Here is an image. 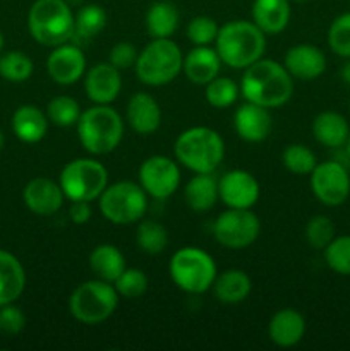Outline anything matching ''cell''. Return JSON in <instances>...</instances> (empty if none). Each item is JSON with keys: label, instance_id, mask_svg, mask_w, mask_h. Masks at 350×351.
I'll use <instances>...</instances> for the list:
<instances>
[{"label": "cell", "instance_id": "603a6c76", "mask_svg": "<svg viewBox=\"0 0 350 351\" xmlns=\"http://www.w3.org/2000/svg\"><path fill=\"white\" fill-rule=\"evenodd\" d=\"M26 288V271L9 250L0 249V307L19 300Z\"/></svg>", "mask_w": 350, "mask_h": 351}, {"label": "cell", "instance_id": "ffe728a7", "mask_svg": "<svg viewBox=\"0 0 350 351\" xmlns=\"http://www.w3.org/2000/svg\"><path fill=\"white\" fill-rule=\"evenodd\" d=\"M305 319L295 308H281L275 312L268 324V336L280 348H292L304 338Z\"/></svg>", "mask_w": 350, "mask_h": 351}, {"label": "cell", "instance_id": "f6af8a7d", "mask_svg": "<svg viewBox=\"0 0 350 351\" xmlns=\"http://www.w3.org/2000/svg\"><path fill=\"white\" fill-rule=\"evenodd\" d=\"M340 77H342V81L345 82V84L350 86V57L345 58V64L340 69Z\"/></svg>", "mask_w": 350, "mask_h": 351}, {"label": "cell", "instance_id": "bcb514c9", "mask_svg": "<svg viewBox=\"0 0 350 351\" xmlns=\"http://www.w3.org/2000/svg\"><path fill=\"white\" fill-rule=\"evenodd\" d=\"M343 147H345V156L350 160V136H349V139L345 141V144H343Z\"/></svg>", "mask_w": 350, "mask_h": 351}, {"label": "cell", "instance_id": "e575fe53", "mask_svg": "<svg viewBox=\"0 0 350 351\" xmlns=\"http://www.w3.org/2000/svg\"><path fill=\"white\" fill-rule=\"evenodd\" d=\"M239 93V86H237L232 79L218 77V75H216L213 81H209L208 84H206L205 96L206 101H208L209 105L215 106V108L223 110L229 108V106H232L233 103L237 101Z\"/></svg>", "mask_w": 350, "mask_h": 351}, {"label": "cell", "instance_id": "1f68e13d", "mask_svg": "<svg viewBox=\"0 0 350 351\" xmlns=\"http://www.w3.org/2000/svg\"><path fill=\"white\" fill-rule=\"evenodd\" d=\"M34 64L23 51H7L0 55V77L9 82H24L33 75Z\"/></svg>", "mask_w": 350, "mask_h": 351}, {"label": "cell", "instance_id": "7c38bea8", "mask_svg": "<svg viewBox=\"0 0 350 351\" xmlns=\"http://www.w3.org/2000/svg\"><path fill=\"white\" fill-rule=\"evenodd\" d=\"M311 191L323 206H342L350 195V173L345 165L336 160L316 165L311 171Z\"/></svg>", "mask_w": 350, "mask_h": 351}, {"label": "cell", "instance_id": "b9f144b4", "mask_svg": "<svg viewBox=\"0 0 350 351\" xmlns=\"http://www.w3.org/2000/svg\"><path fill=\"white\" fill-rule=\"evenodd\" d=\"M26 326V315L17 305L7 304L0 307V335L17 336Z\"/></svg>", "mask_w": 350, "mask_h": 351}, {"label": "cell", "instance_id": "836d02e7", "mask_svg": "<svg viewBox=\"0 0 350 351\" xmlns=\"http://www.w3.org/2000/svg\"><path fill=\"white\" fill-rule=\"evenodd\" d=\"M81 113V106L72 96H55L47 105L48 120L58 127H71L78 123Z\"/></svg>", "mask_w": 350, "mask_h": 351}, {"label": "cell", "instance_id": "7dc6e473", "mask_svg": "<svg viewBox=\"0 0 350 351\" xmlns=\"http://www.w3.org/2000/svg\"><path fill=\"white\" fill-rule=\"evenodd\" d=\"M3 146H5V136H3V132L0 130V151L3 149Z\"/></svg>", "mask_w": 350, "mask_h": 351}, {"label": "cell", "instance_id": "9c48e42d", "mask_svg": "<svg viewBox=\"0 0 350 351\" xmlns=\"http://www.w3.org/2000/svg\"><path fill=\"white\" fill-rule=\"evenodd\" d=\"M58 184L71 202H91L96 201L108 185V171L98 160L78 158L62 168Z\"/></svg>", "mask_w": 350, "mask_h": 351}, {"label": "cell", "instance_id": "ab89813d", "mask_svg": "<svg viewBox=\"0 0 350 351\" xmlns=\"http://www.w3.org/2000/svg\"><path fill=\"white\" fill-rule=\"evenodd\" d=\"M328 47L338 57H350V12L340 14L329 24Z\"/></svg>", "mask_w": 350, "mask_h": 351}, {"label": "cell", "instance_id": "f907efd6", "mask_svg": "<svg viewBox=\"0 0 350 351\" xmlns=\"http://www.w3.org/2000/svg\"><path fill=\"white\" fill-rule=\"evenodd\" d=\"M349 112H350V98H349Z\"/></svg>", "mask_w": 350, "mask_h": 351}, {"label": "cell", "instance_id": "d6a6232c", "mask_svg": "<svg viewBox=\"0 0 350 351\" xmlns=\"http://www.w3.org/2000/svg\"><path fill=\"white\" fill-rule=\"evenodd\" d=\"M136 242L143 252L150 256L163 252L168 245V233L163 225L153 219H146L136 230Z\"/></svg>", "mask_w": 350, "mask_h": 351}, {"label": "cell", "instance_id": "f546056e", "mask_svg": "<svg viewBox=\"0 0 350 351\" xmlns=\"http://www.w3.org/2000/svg\"><path fill=\"white\" fill-rule=\"evenodd\" d=\"M178 10L168 0H158L146 12V31L151 38H170L178 27Z\"/></svg>", "mask_w": 350, "mask_h": 351}, {"label": "cell", "instance_id": "d6986e66", "mask_svg": "<svg viewBox=\"0 0 350 351\" xmlns=\"http://www.w3.org/2000/svg\"><path fill=\"white\" fill-rule=\"evenodd\" d=\"M233 127L237 136L246 143H261L270 136L271 115L264 106L246 101L235 110Z\"/></svg>", "mask_w": 350, "mask_h": 351}, {"label": "cell", "instance_id": "8992f818", "mask_svg": "<svg viewBox=\"0 0 350 351\" xmlns=\"http://www.w3.org/2000/svg\"><path fill=\"white\" fill-rule=\"evenodd\" d=\"M182 60L184 55L175 41L170 38H153L151 43L137 53L134 67L143 84L158 88L172 82L180 74Z\"/></svg>", "mask_w": 350, "mask_h": 351}, {"label": "cell", "instance_id": "3957f363", "mask_svg": "<svg viewBox=\"0 0 350 351\" xmlns=\"http://www.w3.org/2000/svg\"><path fill=\"white\" fill-rule=\"evenodd\" d=\"M174 153L178 163L194 173H213L225 158V143L209 127H191L177 137Z\"/></svg>", "mask_w": 350, "mask_h": 351}, {"label": "cell", "instance_id": "7402d4cb", "mask_svg": "<svg viewBox=\"0 0 350 351\" xmlns=\"http://www.w3.org/2000/svg\"><path fill=\"white\" fill-rule=\"evenodd\" d=\"M222 60L215 48L208 47H194L182 60V72L187 75V79L194 84H208L209 81L220 74Z\"/></svg>", "mask_w": 350, "mask_h": 351}, {"label": "cell", "instance_id": "ac0fdd59", "mask_svg": "<svg viewBox=\"0 0 350 351\" xmlns=\"http://www.w3.org/2000/svg\"><path fill=\"white\" fill-rule=\"evenodd\" d=\"M283 65L292 77L301 81H314L325 74L326 55L316 45H295L285 53Z\"/></svg>", "mask_w": 350, "mask_h": 351}, {"label": "cell", "instance_id": "8d00e7d4", "mask_svg": "<svg viewBox=\"0 0 350 351\" xmlns=\"http://www.w3.org/2000/svg\"><path fill=\"white\" fill-rule=\"evenodd\" d=\"M325 263L333 273L350 276V235L335 237L325 249Z\"/></svg>", "mask_w": 350, "mask_h": 351}, {"label": "cell", "instance_id": "f35d334b", "mask_svg": "<svg viewBox=\"0 0 350 351\" xmlns=\"http://www.w3.org/2000/svg\"><path fill=\"white\" fill-rule=\"evenodd\" d=\"M335 237V223L328 216H312L305 225V240H307L309 247L316 250H325Z\"/></svg>", "mask_w": 350, "mask_h": 351}, {"label": "cell", "instance_id": "6da1fadb", "mask_svg": "<svg viewBox=\"0 0 350 351\" xmlns=\"http://www.w3.org/2000/svg\"><path fill=\"white\" fill-rule=\"evenodd\" d=\"M283 64L259 58L244 69L240 93L244 99L268 110L280 108L294 95V81Z\"/></svg>", "mask_w": 350, "mask_h": 351}, {"label": "cell", "instance_id": "52a82bcc", "mask_svg": "<svg viewBox=\"0 0 350 351\" xmlns=\"http://www.w3.org/2000/svg\"><path fill=\"white\" fill-rule=\"evenodd\" d=\"M168 273L175 287L191 295H201L213 287L216 280V263L206 250L184 247L172 256Z\"/></svg>", "mask_w": 350, "mask_h": 351}, {"label": "cell", "instance_id": "44dd1931", "mask_svg": "<svg viewBox=\"0 0 350 351\" xmlns=\"http://www.w3.org/2000/svg\"><path fill=\"white\" fill-rule=\"evenodd\" d=\"M127 122L139 136H151L161 125V110L148 93H136L127 105Z\"/></svg>", "mask_w": 350, "mask_h": 351}, {"label": "cell", "instance_id": "484cf974", "mask_svg": "<svg viewBox=\"0 0 350 351\" xmlns=\"http://www.w3.org/2000/svg\"><path fill=\"white\" fill-rule=\"evenodd\" d=\"M312 136L321 146L343 147L350 136V125L338 112H321L312 120Z\"/></svg>", "mask_w": 350, "mask_h": 351}, {"label": "cell", "instance_id": "d4e9b609", "mask_svg": "<svg viewBox=\"0 0 350 351\" xmlns=\"http://www.w3.org/2000/svg\"><path fill=\"white\" fill-rule=\"evenodd\" d=\"M48 117L40 108L33 105H23L14 112L12 115V132L21 143L36 144L47 136L48 132Z\"/></svg>", "mask_w": 350, "mask_h": 351}, {"label": "cell", "instance_id": "74e56055", "mask_svg": "<svg viewBox=\"0 0 350 351\" xmlns=\"http://www.w3.org/2000/svg\"><path fill=\"white\" fill-rule=\"evenodd\" d=\"M148 285L150 281H148L146 273L137 267H126L124 273L113 281V287H115L119 297L129 298V300L143 297L148 291Z\"/></svg>", "mask_w": 350, "mask_h": 351}, {"label": "cell", "instance_id": "2e32d148", "mask_svg": "<svg viewBox=\"0 0 350 351\" xmlns=\"http://www.w3.org/2000/svg\"><path fill=\"white\" fill-rule=\"evenodd\" d=\"M122 89V77L119 69L112 64H96L86 72L84 91L89 101L95 105H110L115 101Z\"/></svg>", "mask_w": 350, "mask_h": 351}, {"label": "cell", "instance_id": "f1b7e54d", "mask_svg": "<svg viewBox=\"0 0 350 351\" xmlns=\"http://www.w3.org/2000/svg\"><path fill=\"white\" fill-rule=\"evenodd\" d=\"M89 267L98 280L113 283L126 269V259L115 245L102 243L89 254Z\"/></svg>", "mask_w": 350, "mask_h": 351}, {"label": "cell", "instance_id": "7bdbcfd3", "mask_svg": "<svg viewBox=\"0 0 350 351\" xmlns=\"http://www.w3.org/2000/svg\"><path fill=\"white\" fill-rule=\"evenodd\" d=\"M137 60V50L132 43H127V41H120L115 43L110 50L108 55V64H112L113 67L124 71V69H129L136 64Z\"/></svg>", "mask_w": 350, "mask_h": 351}, {"label": "cell", "instance_id": "ba28073f", "mask_svg": "<svg viewBox=\"0 0 350 351\" xmlns=\"http://www.w3.org/2000/svg\"><path fill=\"white\" fill-rule=\"evenodd\" d=\"M119 305V293L113 283L91 280L79 285L69 298L72 317L86 326H96L113 315Z\"/></svg>", "mask_w": 350, "mask_h": 351}, {"label": "cell", "instance_id": "5bb4252c", "mask_svg": "<svg viewBox=\"0 0 350 351\" xmlns=\"http://www.w3.org/2000/svg\"><path fill=\"white\" fill-rule=\"evenodd\" d=\"M259 182L246 170H230L218 180V197L226 208L250 209L259 199Z\"/></svg>", "mask_w": 350, "mask_h": 351}, {"label": "cell", "instance_id": "7a4b0ae2", "mask_svg": "<svg viewBox=\"0 0 350 351\" xmlns=\"http://www.w3.org/2000/svg\"><path fill=\"white\" fill-rule=\"evenodd\" d=\"M216 53L222 64L232 69H247L263 58L266 36L253 21H230L216 34Z\"/></svg>", "mask_w": 350, "mask_h": 351}, {"label": "cell", "instance_id": "c3c4849f", "mask_svg": "<svg viewBox=\"0 0 350 351\" xmlns=\"http://www.w3.org/2000/svg\"><path fill=\"white\" fill-rule=\"evenodd\" d=\"M3 45H5V40H3L2 31H0V53H2V50H3Z\"/></svg>", "mask_w": 350, "mask_h": 351}, {"label": "cell", "instance_id": "cb8c5ba5", "mask_svg": "<svg viewBox=\"0 0 350 351\" xmlns=\"http://www.w3.org/2000/svg\"><path fill=\"white\" fill-rule=\"evenodd\" d=\"M250 14L264 34H278L290 21V0H254Z\"/></svg>", "mask_w": 350, "mask_h": 351}, {"label": "cell", "instance_id": "e0dca14e", "mask_svg": "<svg viewBox=\"0 0 350 351\" xmlns=\"http://www.w3.org/2000/svg\"><path fill=\"white\" fill-rule=\"evenodd\" d=\"M65 194L60 184L50 178H33L23 191V201L31 213L38 216H51L60 211Z\"/></svg>", "mask_w": 350, "mask_h": 351}, {"label": "cell", "instance_id": "4dcf8cb0", "mask_svg": "<svg viewBox=\"0 0 350 351\" xmlns=\"http://www.w3.org/2000/svg\"><path fill=\"white\" fill-rule=\"evenodd\" d=\"M106 10L98 3L82 5L74 14V36L82 41L93 40L106 27Z\"/></svg>", "mask_w": 350, "mask_h": 351}, {"label": "cell", "instance_id": "4316f807", "mask_svg": "<svg viewBox=\"0 0 350 351\" xmlns=\"http://www.w3.org/2000/svg\"><path fill=\"white\" fill-rule=\"evenodd\" d=\"M213 295L222 304H240L249 297L253 290L250 278L240 269H229L222 274H216L213 283Z\"/></svg>", "mask_w": 350, "mask_h": 351}, {"label": "cell", "instance_id": "9a60e30c", "mask_svg": "<svg viewBox=\"0 0 350 351\" xmlns=\"http://www.w3.org/2000/svg\"><path fill=\"white\" fill-rule=\"evenodd\" d=\"M47 72L60 86L78 82L86 72V57L78 45L64 43L55 47L47 58Z\"/></svg>", "mask_w": 350, "mask_h": 351}, {"label": "cell", "instance_id": "d590c367", "mask_svg": "<svg viewBox=\"0 0 350 351\" xmlns=\"http://www.w3.org/2000/svg\"><path fill=\"white\" fill-rule=\"evenodd\" d=\"M281 161L285 168L294 175H311V171L318 165L316 154L304 144H290L285 147Z\"/></svg>", "mask_w": 350, "mask_h": 351}, {"label": "cell", "instance_id": "681fc988", "mask_svg": "<svg viewBox=\"0 0 350 351\" xmlns=\"http://www.w3.org/2000/svg\"><path fill=\"white\" fill-rule=\"evenodd\" d=\"M290 2H297V3H304V2H309V0H290Z\"/></svg>", "mask_w": 350, "mask_h": 351}, {"label": "cell", "instance_id": "277c9868", "mask_svg": "<svg viewBox=\"0 0 350 351\" xmlns=\"http://www.w3.org/2000/svg\"><path fill=\"white\" fill-rule=\"evenodd\" d=\"M27 29L33 40L55 48L74 36V14L67 0H34L27 12Z\"/></svg>", "mask_w": 350, "mask_h": 351}, {"label": "cell", "instance_id": "8fae6325", "mask_svg": "<svg viewBox=\"0 0 350 351\" xmlns=\"http://www.w3.org/2000/svg\"><path fill=\"white\" fill-rule=\"evenodd\" d=\"M261 221L250 209L229 208L216 218L213 235L220 245L226 249H247L257 240Z\"/></svg>", "mask_w": 350, "mask_h": 351}, {"label": "cell", "instance_id": "4fadbf2b", "mask_svg": "<svg viewBox=\"0 0 350 351\" xmlns=\"http://www.w3.org/2000/svg\"><path fill=\"white\" fill-rule=\"evenodd\" d=\"M139 185L150 197L165 201L172 197L180 185V170L174 160L154 154L141 165Z\"/></svg>", "mask_w": 350, "mask_h": 351}, {"label": "cell", "instance_id": "5b68a950", "mask_svg": "<svg viewBox=\"0 0 350 351\" xmlns=\"http://www.w3.org/2000/svg\"><path fill=\"white\" fill-rule=\"evenodd\" d=\"M78 137L88 153L103 156L120 146L124 122L119 113L108 105H95L84 110L78 120Z\"/></svg>", "mask_w": 350, "mask_h": 351}, {"label": "cell", "instance_id": "30bf717a", "mask_svg": "<svg viewBox=\"0 0 350 351\" xmlns=\"http://www.w3.org/2000/svg\"><path fill=\"white\" fill-rule=\"evenodd\" d=\"M100 213L113 225H132L139 221L148 209V194L139 184L122 180L106 185L98 197Z\"/></svg>", "mask_w": 350, "mask_h": 351}, {"label": "cell", "instance_id": "83f0119b", "mask_svg": "<svg viewBox=\"0 0 350 351\" xmlns=\"http://www.w3.org/2000/svg\"><path fill=\"white\" fill-rule=\"evenodd\" d=\"M184 197L192 211H209L218 199V182L211 173H196L185 185Z\"/></svg>", "mask_w": 350, "mask_h": 351}, {"label": "cell", "instance_id": "ee69618b", "mask_svg": "<svg viewBox=\"0 0 350 351\" xmlns=\"http://www.w3.org/2000/svg\"><path fill=\"white\" fill-rule=\"evenodd\" d=\"M69 218L75 225H84L91 218V206L86 201H72L71 208H69Z\"/></svg>", "mask_w": 350, "mask_h": 351}, {"label": "cell", "instance_id": "60d3db41", "mask_svg": "<svg viewBox=\"0 0 350 351\" xmlns=\"http://www.w3.org/2000/svg\"><path fill=\"white\" fill-rule=\"evenodd\" d=\"M218 29V24L213 17L198 16L189 23L187 38L191 43H194V47H208L216 40Z\"/></svg>", "mask_w": 350, "mask_h": 351}]
</instances>
